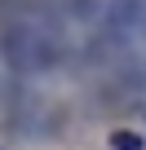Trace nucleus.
<instances>
[{"label":"nucleus","instance_id":"1","mask_svg":"<svg viewBox=\"0 0 146 150\" xmlns=\"http://www.w3.org/2000/svg\"><path fill=\"white\" fill-rule=\"evenodd\" d=\"M142 18H146V5H142V0H111V9H106V27H111L115 40L142 31Z\"/></svg>","mask_w":146,"mask_h":150},{"label":"nucleus","instance_id":"2","mask_svg":"<svg viewBox=\"0 0 146 150\" xmlns=\"http://www.w3.org/2000/svg\"><path fill=\"white\" fill-rule=\"evenodd\" d=\"M111 150H146V141H142V132H133V128H115V132H111Z\"/></svg>","mask_w":146,"mask_h":150},{"label":"nucleus","instance_id":"3","mask_svg":"<svg viewBox=\"0 0 146 150\" xmlns=\"http://www.w3.org/2000/svg\"><path fill=\"white\" fill-rule=\"evenodd\" d=\"M142 31H146V18H142Z\"/></svg>","mask_w":146,"mask_h":150}]
</instances>
